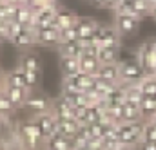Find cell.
<instances>
[{
    "label": "cell",
    "mask_w": 156,
    "mask_h": 150,
    "mask_svg": "<svg viewBox=\"0 0 156 150\" xmlns=\"http://www.w3.org/2000/svg\"><path fill=\"white\" fill-rule=\"evenodd\" d=\"M4 94H5V98L13 103V107L16 109V107H24V103H26V100H27V96L31 94V90H27V89H18V87H9V85H4Z\"/></svg>",
    "instance_id": "cell-9"
},
{
    "label": "cell",
    "mask_w": 156,
    "mask_h": 150,
    "mask_svg": "<svg viewBox=\"0 0 156 150\" xmlns=\"http://www.w3.org/2000/svg\"><path fill=\"white\" fill-rule=\"evenodd\" d=\"M80 73H85V74L96 76L98 69H100V62L96 56H89V54H82L80 58Z\"/></svg>",
    "instance_id": "cell-18"
},
{
    "label": "cell",
    "mask_w": 156,
    "mask_h": 150,
    "mask_svg": "<svg viewBox=\"0 0 156 150\" xmlns=\"http://www.w3.org/2000/svg\"><path fill=\"white\" fill-rule=\"evenodd\" d=\"M33 16H35V13L27 7V5H18L16 7V13H15V18L13 20H16L18 24H22L24 27H27L29 24H31V20H33Z\"/></svg>",
    "instance_id": "cell-24"
},
{
    "label": "cell",
    "mask_w": 156,
    "mask_h": 150,
    "mask_svg": "<svg viewBox=\"0 0 156 150\" xmlns=\"http://www.w3.org/2000/svg\"><path fill=\"white\" fill-rule=\"evenodd\" d=\"M120 65V83H140L144 78V69L133 58H118Z\"/></svg>",
    "instance_id": "cell-3"
},
{
    "label": "cell",
    "mask_w": 156,
    "mask_h": 150,
    "mask_svg": "<svg viewBox=\"0 0 156 150\" xmlns=\"http://www.w3.org/2000/svg\"><path fill=\"white\" fill-rule=\"evenodd\" d=\"M73 111H75V109H73L62 96L51 101V114H53L56 119H75V118H73Z\"/></svg>",
    "instance_id": "cell-10"
},
{
    "label": "cell",
    "mask_w": 156,
    "mask_h": 150,
    "mask_svg": "<svg viewBox=\"0 0 156 150\" xmlns=\"http://www.w3.org/2000/svg\"><path fill=\"white\" fill-rule=\"evenodd\" d=\"M60 69L64 76H73L80 73V60L69 58V56H60Z\"/></svg>",
    "instance_id": "cell-22"
},
{
    "label": "cell",
    "mask_w": 156,
    "mask_h": 150,
    "mask_svg": "<svg viewBox=\"0 0 156 150\" xmlns=\"http://www.w3.org/2000/svg\"><path fill=\"white\" fill-rule=\"evenodd\" d=\"M149 16H153V18H154V22H156V5H154V7H151V15H149Z\"/></svg>",
    "instance_id": "cell-36"
},
{
    "label": "cell",
    "mask_w": 156,
    "mask_h": 150,
    "mask_svg": "<svg viewBox=\"0 0 156 150\" xmlns=\"http://www.w3.org/2000/svg\"><path fill=\"white\" fill-rule=\"evenodd\" d=\"M18 67L24 69V71H31V73H40V58L35 53H29L26 51L20 60H18Z\"/></svg>",
    "instance_id": "cell-17"
},
{
    "label": "cell",
    "mask_w": 156,
    "mask_h": 150,
    "mask_svg": "<svg viewBox=\"0 0 156 150\" xmlns=\"http://www.w3.org/2000/svg\"><path fill=\"white\" fill-rule=\"evenodd\" d=\"M40 150H51V148H49V147H45V145H44V147H42V148H40Z\"/></svg>",
    "instance_id": "cell-41"
},
{
    "label": "cell",
    "mask_w": 156,
    "mask_h": 150,
    "mask_svg": "<svg viewBox=\"0 0 156 150\" xmlns=\"http://www.w3.org/2000/svg\"><path fill=\"white\" fill-rule=\"evenodd\" d=\"M24 107L27 111H31L33 114H42V112H49L51 111V100L42 96V94H29Z\"/></svg>",
    "instance_id": "cell-7"
},
{
    "label": "cell",
    "mask_w": 156,
    "mask_h": 150,
    "mask_svg": "<svg viewBox=\"0 0 156 150\" xmlns=\"http://www.w3.org/2000/svg\"><path fill=\"white\" fill-rule=\"evenodd\" d=\"M142 130H144V121L118 123V141L123 147L138 148V145L142 143Z\"/></svg>",
    "instance_id": "cell-1"
},
{
    "label": "cell",
    "mask_w": 156,
    "mask_h": 150,
    "mask_svg": "<svg viewBox=\"0 0 156 150\" xmlns=\"http://www.w3.org/2000/svg\"><path fill=\"white\" fill-rule=\"evenodd\" d=\"M76 15L66 7H58L56 9V15H55V20H53V27L58 29V31H64L67 27H73L76 24Z\"/></svg>",
    "instance_id": "cell-8"
},
{
    "label": "cell",
    "mask_w": 156,
    "mask_h": 150,
    "mask_svg": "<svg viewBox=\"0 0 156 150\" xmlns=\"http://www.w3.org/2000/svg\"><path fill=\"white\" fill-rule=\"evenodd\" d=\"M100 65L105 63H116L120 58V49H113V47H98V54H96Z\"/></svg>",
    "instance_id": "cell-21"
},
{
    "label": "cell",
    "mask_w": 156,
    "mask_h": 150,
    "mask_svg": "<svg viewBox=\"0 0 156 150\" xmlns=\"http://www.w3.org/2000/svg\"><path fill=\"white\" fill-rule=\"evenodd\" d=\"M33 121L38 125L40 132H42V136H44V141L51 136V134H55L56 132V118L49 112H42V114H35L33 116Z\"/></svg>",
    "instance_id": "cell-5"
},
{
    "label": "cell",
    "mask_w": 156,
    "mask_h": 150,
    "mask_svg": "<svg viewBox=\"0 0 156 150\" xmlns=\"http://www.w3.org/2000/svg\"><path fill=\"white\" fill-rule=\"evenodd\" d=\"M78 40V31L76 27L73 26V27H67V29H64V31H60V43L62 42H76Z\"/></svg>",
    "instance_id": "cell-30"
},
{
    "label": "cell",
    "mask_w": 156,
    "mask_h": 150,
    "mask_svg": "<svg viewBox=\"0 0 156 150\" xmlns=\"http://www.w3.org/2000/svg\"><path fill=\"white\" fill-rule=\"evenodd\" d=\"M73 150H91V148H89L87 145H82V147H75Z\"/></svg>",
    "instance_id": "cell-37"
},
{
    "label": "cell",
    "mask_w": 156,
    "mask_h": 150,
    "mask_svg": "<svg viewBox=\"0 0 156 150\" xmlns=\"http://www.w3.org/2000/svg\"><path fill=\"white\" fill-rule=\"evenodd\" d=\"M98 24L100 22L91 18V16H78L76 24H75V27L78 31V38H91V35L94 33V29L98 27Z\"/></svg>",
    "instance_id": "cell-11"
},
{
    "label": "cell",
    "mask_w": 156,
    "mask_h": 150,
    "mask_svg": "<svg viewBox=\"0 0 156 150\" xmlns=\"http://www.w3.org/2000/svg\"><path fill=\"white\" fill-rule=\"evenodd\" d=\"M85 2H87V0H85Z\"/></svg>",
    "instance_id": "cell-44"
},
{
    "label": "cell",
    "mask_w": 156,
    "mask_h": 150,
    "mask_svg": "<svg viewBox=\"0 0 156 150\" xmlns=\"http://www.w3.org/2000/svg\"><path fill=\"white\" fill-rule=\"evenodd\" d=\"M4 80H5V71L0 67V87H4Z\"/></svg>",
    "instance_id": "cell-35"
},
{
    "label": "cell",
    "mask_w": 156,
    "mask_h": 150,
    "mask_svg": "<svg viewBox=\"0 0 156 150\" xmlns=\"http://www.w3.org/2000/svg\"><path fill=\"white\" fill-rule=\"evenodd\" d=\"M26 73V80H27V87L33 90L37 85H38V80H40V73H31V71H24Z\"/></svg>",
    "instance_id": "cell-32"
},
{
    "label": "cell",
    "mask_w": 156,
    "mask_h": 150,
    "mask_svg": "<svg viewBox=\"0 0 156 150\" xmlns=\"http://www.w3.org/2000/svg\"><path fill=\"white\" fill-rule=\"evenodd\" d=\"M35 40L38 45L45 47H56L60 43V31L55 27H38L35 31Z\"/></svg>",
    "instance_id": "cell-6"
},
{
    "label": "cell",
    "mask_w": 156,
    "mask_h": 150,
    "mask_svg": "<svg viewBox=\"0 0 156 150\" xmlns=\"http://www.w3.org/2000/svg\"><path fill=\"white\" fill-rule=\"evenodd\" d=\"M154 76H156V74H154Z\"/></svg>",
    "instance_id": "cell-45"
},
{
    "label": "cell",
    "mask_w": 156,
    "mask_h": 150,
    "mask_svg": "<svg viewBox=\"0 0 156 150\" xmlns=\"http://www.w3.org/2000/svg\"><path fill=\"white\" fill-rule=\"evenodd\" d=\"M11 43L18 49H31L33 45H37V40H35V31L24 27L16 36L11 40Z\"/></svg>",
    "instance_id": "cell-14"
},
{
    "label": "cell",
    "mask_w": 156,
    "mask_h": 150,
    "mask_svg": "<svg viewBox=\"0 0 156 150\" xmlns=\"http://www.w3.org/2000/svg\"><path fill=\"white\" fill-rule=\"evenodd\" d=\"M0 4H16V0H0ZM18 5V4H16Z\"/></svg>",
    "instance_id": "cell-38"
},
{
    "label": "cell",
    "mask_w": 156,
    "mask_h": 150,
    "mask_svg": "<svg viewBox=\"0 0 156 150\" xmlns=\"http://www.w3.org/2000/svg\"><path fill=\"white\" fill-rule=\"evenodd\" d=\"M138 150H156V143H149V141H142L138 145Z\"/></svg>",
    "instance_id": "cell-33"
},
{
    "label": "cell",
    "mask_w": 156,
    "mask_h": 150,
    "mask_svg": "<svg viewBox=\"0 0 156 150\" xmlns=\"http://www.w3.org/2000/svg\"><path fill=\"white\" fill-rule=\"evenodd\" d=\"M13 111H15L13 103L5 98V94H2V96H0V116H9Z\"/></svg>",
    "instance_id": "cell-31"
},
{
    "label": "cell",
    "mask_w": 156,
    "mask_h": 150,
    "mask_svg": "<svg viewBox=\"0 0 156 150\" xmlns=\"http://www.w3.org/2000/svg\"><path fill=\"white\" fill-rule=\"evenodd\" d=\"M96 76H100L102 80H107V81H111V83L118 85V83H120V65H118V62L116 63H105V65H100V69H98Z\"/></svg>",
    "instance_id": "cell-15"
},
{
    "label": "cell",
    "mask_w": 156,
    "mask_h": 150,
    "mask_svg": "<svg viewBox=\"0 0 156 150\" xmlns=\"http://www.w3.org/2000/svg\"><path fill=\"white\" fill-rule=\"evenodd\" d=\"M134 121H144L140 107H138V103L125 100L122 103V123H134Z\"/></svg>",
    "instance_id": "cell-13"
},
{
    "label": "cell",
    "mask_w": 156,
    "mask_h": 150,
    "mask_svg": "<svg viewBox=\"0 0 156 150\" xmlns=\"http://www.w3.org/2000/svg\"><path fill=\"white\" fill-rule=\"evenodd\" d=\"M44 145L49 147L51 150H73V143H71V139L64 138V136L58 134V132L51 134V136L44 141Z\"/></svg>",
    "instance_id": "cell-16"
},
{
    "label": "cell",
    "mask_w": 156,
    "mask_h": 150,
    "mask_svg": "<svg viewBox=\"0 0 156 150\" xmlns=\"http://www.w3.org/2000/svg\"><path fill=\"white\" fill-rule=\"evenodd\" d=\"M131 5H133L134 15L138 18H144V16H149L151 15V5L145 0H131Z\"/></svg>",
    "instance_id": "cell-28"
},
{
    "label": "cell",
    "mask_w": 156,
    "mask_h": 150,
    "mask_svg": "<svg viewBox=\"0 0 156 150\" xmlns=\"http://www.w3.org/2000/svg\"><path fill=\"white\" fill-rule=\"evenodd\" d=\"M138 107H140V112H142L144 121L145 119H153V116L156 114V103H154V100H153V96H145L144 94V98L138 103Z\"/></svg>",
    "instance_id": "cell-23"
},
{
    "label": "cell",
    "mask_w": 156,
    "mask_h": 150,
    "mask_svg": "<svg viewBox=\"0 0 156 150\" xmlns=\"http://www.w3.org/2000/svg\"><path fill=\"white\" fill-rule=\"evenodd\" d=\"M153 100H154V103H156V94H154V96H153Z\"/></svg>",
    "instance_id": "cell-43"
},
{
    "label": "cell",
    "mask_w": 156,
    "mask_h": 150,
    "mask_svg": "<svg viewBox=\"0 0 156 150\" xmlns=\"http://www.w3.org/2000/svg\"><path fill=\"white\" fill-rule=\"evenodd\" d=\"M60 56H69V58H80L82 56V45L76 42H62L56 45Z\"/></svg>",
    "instance_id": "cell-20"
},
{
    "label": "cell",
    "mask_w": 156,
    "mask_h": 150,
    "mask_svg": "<svg viewBox=\"0 0 156 150\" xmlns=\"http://www.w3.org/2000/svg\"><path fill=\"white\" fill-rule=\"evenodd\" d=\"M91 40H93V43L96 47L120 49V40H122V36L116 33V29L113 26H102V24H98V27L91 35Z\"/></svg>",
    "instance_id": "cell-2"
},
{
    "label": "cell",
    "mask_w": 156,
    "mask_h": 150,
    "mask_svg": "<svg viewBox=\"0 0 156 150\" xmlns=\"http://www.w3.org/2000/svg\"><path fill=\"white\" fill-rule=\"evenodd\" d=\"M4 85H9V87H18V89H27V90H31V89L27 87V80H26V73H24V69H20L18 65H16L13 71L5 73Z\"/></svg>",
    "instance_id": "cell-12"
},
{
    "label": "cell",
    "mask_w": 156,
    "mask_h": 150,
    "mask_svg": "<svg viewBox=\"0 0 156 150\" xmlns=\"http://www.w3.org/2000/svg\"><path fill=\"white\" fill-rule=\"evenodd\" d=\"M115 87V83H111V81H107V80H102L100 76H94V81H93V90H96L100 96H107L109 92H111V89Z\"/></svg>",
    "instance_id": "cell-25"
},
{
    "label": "cell",
    "mask_w": 156,
    "mask_h": 150,
    "mask_svg": "<svg viewBox=\"0 0 156 150\" xmlns=\"http://www.w3.org/2000/svg\"><path fill=\"white\" fill-rule=\"evenodd\" d=\"M142 141H149V143H156V125L151 119L144 121V130H142Z\"/></svg>",
    "instance_id": "cell-27"
},
{
    "label": "cell",
    "mask_w": 156,
    "mask_h": 150,
    "mask_svg": "<svg viewBox=\"0 0 156 150\" xmlns=\"http://www.w3.org/2000/svg\"><path fill=\"white\" fill-rule=\"evenodd\" d=\"M145 2H147L151 7H154V5H156V0H145Z\"/></svg>",
    "instance_id": "cell-39"
},
{
    "label": "cell",
    "mask_w": 156,
    "mask_h": 150,
    "mask_svg": "<svg viewBox=\"0 0 156 150\" xmlns=\"http://www.w3.org/2000/svg\"><path fill=\"white\" fill-rule=\"evenodd\" d=\"M22 29H24V26L18 24L16 20H7V42H11Z\"/></svg>",
    "instance_id": "cell-29"
},
{
    "label": "cell",
    "mask_w": 156,
    "mask_h": 150,
    "mask_svg": "<svg viewBox=\"0 0 156 150\" xmlns=\"http://www.w3.org/2000/svg\"><path fill=\"white\" fill-rule=\"evenodd\" d=\"M102 9H115V0H102Z\"/></svg>",
    "instance_id": "cell-34"
},
{
    "label": "cell",
    "mask_w": 156,
    "mask_h": 150,
    "mask_svg": "<svg viewBox=\"0 0 156 150\" xmlns=\"http://www.w3.org/2000/svg\"><path fill=\"white\" fill-rule=\"evenodd\" d=\"M78 121L76 119H56V132L62 134L64 138L71 139L78 130Z\"/></svg>",
    "instance_id": "cell-19"
},
{
    "label": "cell",
    "mask_w": 156,
    "mask_h": 150,
    "mask_svg": "<svg viewBox=\"0 0 156 150\" xmlns=\"http://www.w3.org/2000/svg\"><path fill=\"white\" fill-rule=\"evenodd\" d=\"M151 121H153V123H154V125H156V114H154V116H153V119H151Z\"/></svg>",
    "instance_id": "cell-42"
},
{
    "label": "cell",
    "mask_w": 156,
    "mask_h": 150,
    "mask_svg": "<svg viewBox=\"0 0 156 150\" xmlns=\"http://www.w3.org/2000/svg\"><path fill=\"white\" fill-rule=\"evenodd\" d=\"M116 150H136V148H129V147H122V148H116Z\"/></svg>",
    "instance_id": "cell-40"
},
{
    "label": "cell",
    "mask_w": 156,
    "mask_h": 150,
    "mask_svg": "<svg viewBox=\"0 0 156 150\" xmlns=\"http://www.w3.org/2000/svg\"><path fill=\"white\" fill-rule=\"evenodd\" d=\"M138 26H140V18L138 16H133V15H115L113 27L116 29V33L122 38L134 35L138 31Z\"/></svg>",
    "instance_id": "cell-4"
},
{
    "label": "cell",
    "mask_w": 156,
    "mask_h": 150,
    "mask_svg": "<svg viewBox=\"0 0 156 150\" xmlns=\"http://www.w3.org/2000/svg\"><path fill=\"white\" fill-rule=\"evenodd\" d=\"M138 85L145 96H154L156 94V76H144Z\"/></svg>",
    "instance_id": "cell-26"
}]
</instances>
